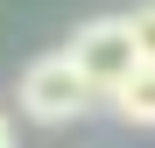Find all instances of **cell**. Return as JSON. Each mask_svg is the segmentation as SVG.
Wrapping results in <instances>:
<instances>
[{"label": "cell", "mask_w": 155, "mask_h": 148, "mask_svg": "<svg viewBox=\"0 0 155 148\" xmlns=\"http://www.w3.org/2000/svg\"><path fill=\"white\" fill-rule=\"evenodd\" d=\"M64 57L85 71V85H92L99 99H113V92L141 71V49H134V35H127V14H92V21H78V35H71Z\"/></svg>", "instance_id": "cell-1"}, {"label": "cell", "mask_w": 155, "mask_h": 148, "mask_svg": "<svg viewBox=\"0 0 155 148\" xmlns=\"http://www.w3.org/2000/svg\"><path fill=\"white\" fill-rule=\"evenodd\" d=\"M92 99L99 92L85 85V71H78L64 49H57V57H35L28 71H21V113H28L35 127H71Z\"/></svg>", "instance_id": "cell-2"}, {"label": "cell", "mask_w": 155, "mask_h": 148, "mask_svg": "<svg viewBox=\"0 0 155 148\" xmlns=\"http://www.w3.org/2000/svg\"><path fill=\"white\" fill-rule=\"evenodd\" d=\"M113 113L127 120V127H155V64H141L134 78L113 92Z\"/></svg>", "instance_id": "cell-3"}, {"label": "cell", "mask_w": 155, "mask_h": 148, "mask_svg": "<svg viewBox=\"0 0 155 148\" xmlns=\"http://www.w3.org/2000/svg\"><path fill=\"white\" fill-rule=\"evenodd\" d=\"M127 35H134V49H141V64H155V0H141V7L127 14Z\"/></svg>", "instance_id": "cell-4"}, {"label": "cell", "mask_w": 155, "mask_h": 148, "mask_svg": "<svg viewBox=\"0 0 155 148\" xmlns=\"http://www.w3.org/2000/svg\"><path fill=\"white\" fill-rule=\"evenodd\" d=\"M0 148H14V120L7 113H0Z\"/></svg>", "instance_id": "cell-5"}]
</instances>
